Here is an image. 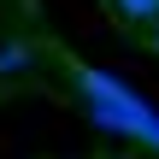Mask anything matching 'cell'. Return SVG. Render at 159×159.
<instances>
[{
	"label": "cell",
	"mask_w": 159,
	"mask_h": 159,
	"mask_svg": "<svg viewBox=\"0 0 159 159\" xmlns=\"http://www.w3.org/2000/svg\"><path fill=\"white\" fill-rule=\"evenodd\" d=\"M71 83L83 89V106H89V118L100 130H118V136H130V142L159 153V112L142 94H130L112 71H94V65H71Z\"/></svg>",
	"instance_id": "cell-1"
},
{
	"label": "cell",
	"mask_w": 159,
	"mask_h": 159,
	"mask_svg": "<svg viewBox=\"0 0 159 159\" xmlns=\"http://www.w3.org/2000/svg\"><path fill=\"white\" fill-rule=\"evenodd\" d=\"M148 47H153V53H159V18H153V24H148Z\"/></svg>",
	"instance_id": "cell-4"
},
{
	"label": "cell",
	"mask_w": 159,
	"mask_h": 159,
	"mask_svg": "<svg viewBox=\"0 0 159 159\" xmlns=\"http://www.w3.org/2000/svg\"><path fill=\"white\" fill-rule=\"evenodd\" d=\"M112 12L130 18V24H153L159 18V0H112Z\"/></svg>",
	"instance_id": "cell-2"
},
{
	"label": "cell",
	"mask_w": 159,
	"mask_h": 159,
	"mask_svg": "<svg viewBox=\"0 0 159 159\" xmlns=\"http://www.w3.org/2000/svg\"><path fill=\"white\" fill-rule=\"evenodd\" d=\"M35 53H30V41H12V47H0V71H18V65H30Z\"/></svg>",
	"instance_id": "cell-3"
}]
</instances>
